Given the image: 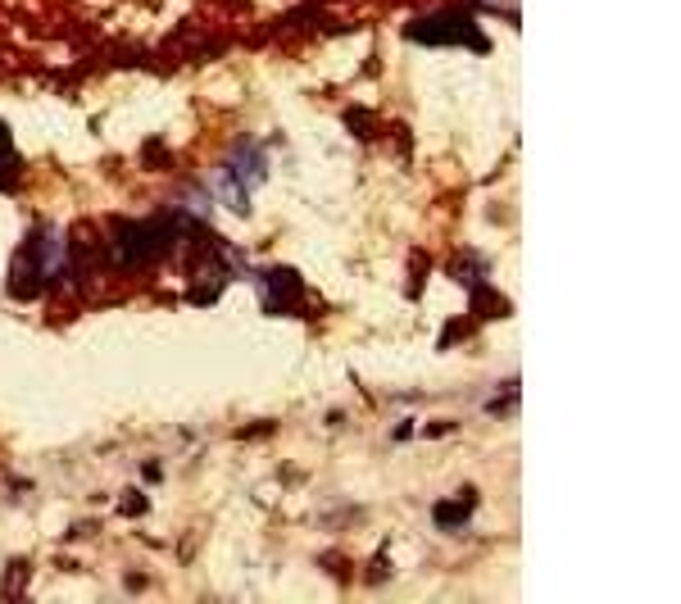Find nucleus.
<instances>
[{
	"label": "nucleus",
	"mask_w": 681,
	"mask_h": 604,
	"mask_svg": "<svg viewBox=\"0 0 681 604\" xmlns=\"http://www.w3.org/2000/svg\"><path fill=\"white\" fill-rule=\"evenodd\" d=\"M409 37L414 41H468L473 50H486V37L468 23L464 10H450V14H432V19H418L414 28H409Z\"/></svg>",
	"instance_id": "2"
},
{
	"label": "nucleus",
	"mask_w": 681,
	"mask_h": 604,
	"mask_svg": "<svg viewBox=\"0 0 681 604\" xmlns=\"http://www.w3.org/2000/svg\"><path fill=\"white\" fill-rule=\"evenodd\" d=\"M255 182H264V155L259 150H241V159H232L223 169V187H237L232 191V209L237 214H246V200Z\"/></svg>",
	"instance_id": "3"
},
{
	"label": "nucleus",
	"mask_w": 681,
	"mask_h": 604,
	"mask_svg": "<svg viewBox=\"0 0 681 604\" xmlns=\"http://www.w3.org/2000/svg\"><path fill=\"white\" fill-rule=\"evenodd\" d=\"M178 241V218H146V223H123L114 232V259L128 268H141L150 259L168 255Z\"/></svg>",
	"instance_id": "1"
},
{
	"label": "nucleus",
	"mask_w": 681,
	"mask_h": 604,
	"mask_svg": "<svg viewBox=\"0 0 681 604\" xmlns=\"http://www.w3.org/2000/svg\"><path fill=\"white\" fill-rule=\"evenodd\" d=\"M5 169L14 173V146H10V128H0V178H5Z\"/></svg>",
	"instance_id": "5"
},
{
	"label": "nucleus",
	"mask_w": 681,
	"mask_h": 604,
	"mask_svg": "<svg viewBox=\"0 0 681 604\" xmlns=\"http://www.w3.org/2000/svg\"><path fill=\"white\" fill-rule=\"evenodd\" d=\"M468 509H473V491H464V505H436V523H441V527H459L468 518Z\"/></svg>",
	"instance_id": "4"
}]
</instances>
